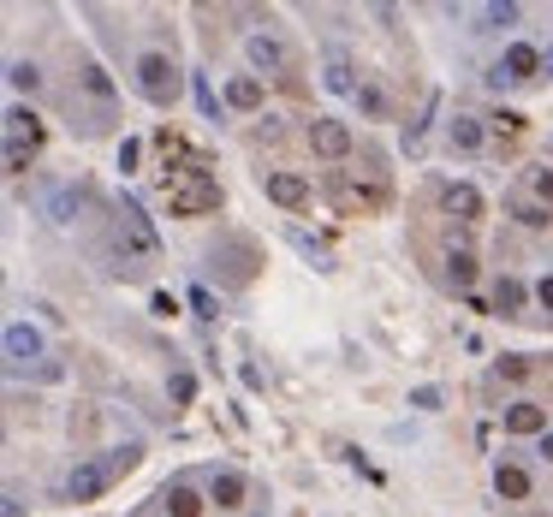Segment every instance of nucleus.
I'll list each match as a JSON object with an SVG mask.
<instances>
[{"label": "nucleus", "mask_w": 553, "mask_h": 517, "mask_svg": "<svg viewBox=\"0 0 553 517\" xmlns=\"http://www.w3.org/2000/svg\"><path fill=\"white\" fill-rule=\"evenodd\" d=\"M167 208H173V215H185V220L215 215V208H220V184L209 179V161H202V155L185 167V179L167 184Z\"/></svg>", "instance_id": "f257e3e1"}, {"label": "nucleus", "mask_w": 553, "mask_h": 517, "mask_svg": "<svg viewBox=\"0 0 553 517\" xmlns=\"http://www.w3.org/2000/svg\"><path fill=\"white\" fill-rule=\"evenodd\" d=\"M119 244L131 250V262H161V239L138 197H119Z\"/></svg>", "instance_id": "f03ea898"}, {"label": "nucleus", "mask_w": 553, "mask_h": 517, "mask_svg": "<svg viewBox=\"0 0 553 517\" xmlns=\"http://www.w3.org/2000/svg\"><path fill=\"white\" fill-rule=\"evenodd\" d=\"M138 90L143 101H155V107H173L178 101V72L167 54H138Z\"/></svg>", "instance_id": "7ed1b4c3"}, {"label": "nucleus", "mask_w": 553, "mask_h": 517, "mask_svg": "<svg viewBox=\"0 0 553 517\" xmlns=\"http://www.w3.org/2000/svg\"><path fill=\"white\" fill-rule=\"evenodd\" d=\"M310 149H316L321 161H345L352 155V131H345V120H310Z\"/></svg>", "instance_id": "20e7f679"}, {"label": "nucleus", "mask_w": 553, "mask_h": 517, "mask_svg": "<svg viewBox=\"0 0 553 517\" xmlns=\"http://www.w3.org/2000/svg\"><path fill=\"white\" fill-rule=\"evenodd\" d=\"M107 482H114V470L96 464V458H83V464H72V476H66V499H101Z\"/></svg>", "instance_id": "39448f33"}, {"label": "nucleus", "mask_w": 553, "mask_h": 517, "mask_svg": "<svg viewBox=\"0 0 553 517\" xmlns=\"http://www.w3.org/2000/svg\"><path fill=\"white\" fill-rule=\"evenodd\" d=\"M500 72H506L512 83H530V78H541V72H548V54H541V48H530V42H512V48L500 54Z\"/></svg>", "instance_id": "423d86ee"}, {"label": "nucleus", "mask_w": 553, "mask_h": 517, "mask_svg": "<svg viewBox=\"0 0 553 517\" xmlns=\"http://www.w3.org/2000/svg\"><path fill=\"white\" fill-rule=\"evenodd\" d=\"M262 191H268V202H280V208H310V184L297 179V173H262Z\"/></svg>", "instance_id": "0eeeda50"}, {"label": "nucleus", "mask_w": 553, "mask_h": 517, "mask_svg": "<svg viewBox=\"0 0 553 517\" xmlns=\"http://www.w3.org/2000/svg\"><path fill=\"white\" fill-rule=\"evenodd\" d=\"M6 357H12V369H24V363L42 357V333L30 327V321H12V327H6Z\"/></svg>", "instance_id": "6e6552de"}, {"label": "nucleus", "mask_w": 553, "mask_h": 517, "mask_svg": "<svg viewBox=\"0 0 553 517\" xmlns=\"http://www.w3.org/2000/svg\"><path fill=\"white\" fill-rule=\"evenodd\" d=\"M244 60H250V72H286V48L257 30V36H244Z\"/></svg>", "instance_id": "1a4fd4ad"}, {"label": "nucleus", "mask_w": 553, "mask_h": 517, "mask_svg": "<svg viewBox=\"0 0 553 517\" xmlns=\"http://www.w3.org/2000/svg\"><path fill=\"white\" fill-rule=\"evenodd\" d=\"M321 78H328V90H334V96H357V90H363V83L352 78V54H345V48H328V72H321Z\"/></svg>", "instance_id": "9d476101"}, {"label": "nucleus", "mask_w": 553, "mask_h": 517, "mask_svg": "<svg viewBox=\"0 0 553 517\" xmlns=\"http://www.w3.org/2000/svg\"><path fill=\"white\" fill-rule=\"evenodd\" d=\"M244 494H250V488H244V476H238V470H215L209 499H215L220 512H238V505H244Z\"/></svg>", "instance_id": "9b49d317"}, {"label": "nucleus", "mask_w": 553, "mask_h": 517, "mask_svg": "<svg viewBox=\"0 0 553 517\" xmlns=\"http://www.w3.org/2000/svg\"><path fill=\"white\" fill-rule=\"evenodd\" d=\"M42 208H48V220H54V226H72V220H78V208H83V191H78V184H59V191H48V202H42Z\"/></svg>", "instance_id": "f8f14e48"}, {"label": "nucleus", "mask_w": 553, "mask_h": 517, "mask_svg": "<svg viewBox=\"0 0 553 517\" xmlns=\"http://www.w3.org/2000/svg\"><path fill=\"white\" fill-rule=\"evenodd\" d=\"M506 435H548V411H541V404H512V411H506Z\"/></svg>", "instance_id": "ddd939ff"}, {"label": "nucleus", "mask_w": 553, "mask_h": 517, "mask_svg": "<svg viewBox=\"0 0 553 517\" xmlns=\"http://www.w3.org/2000/svg\"><path fill=\"white\" fill-rule=\"evenodd\" d=\"M6 137H19V143H42V120H36V107L12 101V107H6Z\"/></svg>", "instance_id": "4468645a"}, {"label": "nucleus", "mask_w": 553, "mask_h": 517, "mask_svg": "<svg viewBox=\"0 0 553 517\" xmlns=\"http://www.w3.org/2000/svg\"><path fill=\"white\" fill-rule=\"evenodd\" d=\"M440 202H446V215H458V220H476V215H482V191H476V184H446V191H440Z\"/></svg>", "instance_id": "2eb2a0df"}, {"label": "nucleus", "mask_w": 553, "mask_h": 517, "mask_svg": "<svg viewBox=\"0 0 553 517\" xmlns=\"http://www.w3.org/2000/svg\"><path fill=\"white\" fill-rule=\"evenodd\" d=\"M524 303H530V286H524V279H512V274H500L494 279V309H500V316H517Z\"/></svg>", "instance_id": "dca6fc26"}, {"label": "nucleus", "mask_w": 553, "mask_h": 517, "mask_svg": "<svg viewBox=\"0 0 553 517\" xmlns=\"http://www.w3.org/2000/svg\"><path fill=\"white\" fill-rule=\"evenodd\" d=\"M226 101H233L238 114H257V107H262V78H250V72L233 78V83H226Z\"/></svg>", "instance_id": "f3484780"}, {"label": "nucleus", "mask_w": 553, "mask_h": 517, "mask_svg": "<svg viewBox=\"0 0 553 517\" xmlns=\"http://www.w3.org/2000/svg\"><path fill=\"white\" fill-rule=\"evenodd\" d=\"M446 143H453V149H464V155H470V149H482V120L458 114V120L446 125Z\"/></svg>", "instance_id": "a211bd4d"}, {"label": "nucleus", "mask_w": 553, "mask_h": 517, "mask_svg": "<svg viewBox=\"0 0 553 517\" xmlns=\"http://www.w3.org/2000/svg\"><path fill=\"white\" fill-rule=\"evenodd\" d=\"M494 488H500V499H530V476L517 464H494Z\"/></svg>", "instance_id": "6ab92c4d"}, {"label": "nucleus", "mask_w": 553, "mask_h": 517, "mask_svg": "<svg viewBox=\"0 0 553 517\" xmlns=\"http://www.w3.org/2000/svg\"><path fill=\"white\" fill-rule=\"evenodd\" d=\"M161 499H167V512H173V517H197L202 512V499H197V488H191V482H173Z\"/></svg>", "instance_id": "aec40b11"}, {"label": "nucleus", "mask_w": 553, "mask_h": 517, "mask_svg": "<svg viewBox=\"0 0 553 517\" xmlns=\"http://www.w3.org/2000/svg\"><path fill=\"white\" fill-rule=\"evenodd\" d=\"M506 215H512L517 226H548L553 208H548V202H530V197H512V202H506Z\"/></svg>", "instance_id": "412c9836"}, {"label": "nucleus", "mask_w": 553, "mask_h": 517, "mask_svg": "<svg viewBox=\"0 0 553 517\" xmlns=\"http://www.w3.org/2000/svg\"><path fill=\"white\" fill-rule=\"evenodd\" d=\"M517 24V6L512 0H494V6H482V24L476 30H512Z\"/></svg>", "instance_id": "4be33fe9"}, {"label": "nucleus", "mask_w": 553, "mask_h": 517, "mask_svg": "<svg viewBox=\"0 0 553 517\" xmlns=\"http://www.w3.org/2000/svg\"><path fill=\"white\" fill-rule=\"evenodd\" d=\"M78 78H83V90H90V96H96L101 107H114V78H107V72H101V66H83Z\"/></svg>", "instance_id": "5701e85b"}, {"label": "nucleus", "mask_w": 553, "mask_h": 517, "mask_svg": "<svg viewBox=\"0 0 553 517\" xmlns=\"http://www.w3.org/2000/svg\"><path fill=\"white\" fill-rule=\"evenodd\" d=\"M446 274H453L458 286H470V279H476V256L464 250V244H453V250H446Z\"/></svg>", "instance_id": "b1692460"}, {"label": "nucleus", "mask_w": 553, "mask_h": 517, "mask_svg": "<svg viewBox=\"0 0 553 517\" xmlns=\"http://www.w3.org/2000/svg\"><path fill=\"white\" fill-rule=\"evenodd\" d=\"M6 83H12V90H30V96H36V90H42V72H36L30 60H12V66H6Z\"/></svg>", "instance_id": "393cba45"}, {"label": "nucleus", "mask_w": 553, "mask_h": 517, "mask_svg": "<svg viewBox=\"0 0 553 517\" xmlns=\"http://www.w3.org/2000/svg\"><path fill=\"white\" fill-rule=\"evenodd\" d=\"M191 96H197L202 120H220V101H215V90H209V78H202V72H191Z\"/></svg>", "instance_id": "a878e982"}, {"label": "nucleus", "mask_w": 553, "mask_h": 517, "mask_svg": "<svg viewBox=\"0 0 553 517\" xmlns=\"http://www.w3.org/2000/svg\"><path fill=\"white\" fill-rule=\"evenodd\" d=\"M30 155H36V143L6 137V173H30Z\"/></svg>", "instance_id": "bb28decb"}, {"label": "nucleus", "mask_w": 553, "mask_h": 517, "mask_svg": "<svg viewBox=\"0 0 553 517\" xmlns=\"http://www.w3.org/2000/svg\"><path fill=\"white\" fill-rule=\"evenodd\" d=\"M286 239H292V244H297V250H304V256L316 262V268H334V262H328V250H321V244H316V239H310V232H297V226H286Z\"/></svg>", "instance_id": "cd10ccee"}, {"label": "nucleus", "mask_w": 553, "mask_h": 517, "mask_svg": "<svg viewBox=\"0 0 553 517\" xmlns=\"http://www.w3.org/2000/svg\"><path fill=\"white\" fill-rule=\"evenodd\" d=\"M185 298H191V309H197V316H220V298L209 292V286H191Z\"/></svg>", "instance_id": "c85d7f7f"}, {"label": "nucleus", "mask_w": 553, "mask_h": 517, "mask_svg": "<svg viewBox=\"0 0 553 517\" xmlns=\"http://www.w3.org/2000/svg\"><path fill=\"white\" fill-rule=\"evenodd\" d=\"M357 107H363V114H375V120H381V114H387V96H381L375 83H363V90H357Z\"/></svg>", "instance_id": "c756f323"}, {"label": "nucleus", "mask_w": 553, "mask_h": 517, "mask_svg": "<svg viewBox=\"0 0 553 517\" xmlns=\"http://www.w3.org/2000/svg\"><path fill=\"white\" fill-rule=\"evenodd\" d=\"M530 191L541 202H553V167H530Z\"/></svg>", "instance_id": "7c9ffc66"}, {"label": "nucleus", "mask_w": 553, "mask_h": 517, "mask_svg": "<svg viewBox=\"0 0 553 517\" xmlns=\"http://www.w3.org/2000/svg\"><path fill=\"white\" fill-rule=\"evenodd\" d=\"M488 125H494V131H506V137H517V131H524V114H512V107H500V114H494Z\"/></svg>", "instance_id": "2f4dec72"}, {"label": "nucleus", "mask_w": 553, "mask_h": 517, "mask_svg": "<svg viewBox=\"0 0 553 517\" xmlns=\"http://www.w3.org/2000/svg\"><path fill=\"white\" fill-rule=\"evenodd\" d=\"M411 411H440V387H416V393H411Z\"/></svg>", "instance_id": "473e14b6"}, {"label": "nucleus", "mask_w": 553, "mask_h": 517, "mask_svg": "<svg viewBox=\"0 0 553 517\" xmlns=\"http://www.w3.org/2000/svg\"><path fill=\"white\" fill-rule=\"evenodd\" d=\"M500 375H506V380H524V375H530V363H524V357H500Z\"/></svg>", "instance_id": "72a5a7b5"}, {"label": "nucleus", "mask_w": 553, "mask_h": 517, "mask_svg": "<svg viewBox=\"0 0 553 517\" xmlns=\"http://www.w3.org/2000/svg\"><path fill=\"white\" fill-rule=\"evenodd\" d=\"M191 393H197V380H191V375H173V398H178V404H191Z\"/></svg>", "instance_id": "f704fd0d"}, {"label": "nucleus", "mask_w": 553, "mask_h": 517, "mask_svg": "<svg viewBox=\"0 0 553 517\" xmlns=\"http://www.w3.org/2000/svg\"><path fill=\"white\" fill-rule=\"evenodd\" d=\"M149 309H155V316L167 321V316H173V309H178V303H173V292H155V298H149Z\"/></svg>", "instance_id": "c9c22d12"}, {"label": "nucleus", "mask_w": 553, "mask_h": 517, "mask_svg": "<svg viewBox=\"0 0 553 517\" xmlns=\"http://www.w3.org/2000/svg\"><path fill=\"white\" fill-rule=\"evenodd\" d=\"M0 517H24V494H19V488H6V505H0Z\"/></svg>", "instance_id": "e433bc0d"}, {"label": "nucleus", "mask_w": 553, "mask_h": 517, "mask_svg": "<svg viewBox=\"0 0 553 517\" xmlns=\"http://www.w3.org/2000/svg\"><path fill=\"white\" fill-rule=\"evenodd\" d=\"M131 167H138V143L125 137V143H119V173H131Z\"/></svg>", "instance_id": "4c0bfd02"}, {"label": "nucleus", "mask_w": 553, "mask_h": 517, "mask_svg": "<svg viewBox=\"0 0 553 517\" xmlns=\"http://www.w3.org/2000/svg\"><path fill=\"white\" fill-rule=\"evenodd\" d=\"M535 303H541V309H553V274L535 279Z\"/></svg>", "instance_id": "58836bf2"}, {"label": "nucleus", "mask_w": 553, "mask_h": 517, "mask_svg": "<svg viewBox=\"0 0 553 517\" xmlns=\"http://www.w3.org/2000/svg\"><path fill=\"white\" fill-rule=\"evenodd\" d=\"M535 452H541V458L553 464V435H541V446H535Z\"/></svg>", "instance_id": "ea45409f"}, {"label": "nucleus", "mask_w": 553, "mask_h": 517, "mask_svg": "<svg viewBox=\"0 0 553 517\" xmlns=\"http://www.w3.org/2000/svg\"><path fill=\"white\" fill-rule=\"evenodd\" d=\"M548 78H553V48H548Z\"/></svg>", "instance_id": "a19ab883"}]
</instances>
